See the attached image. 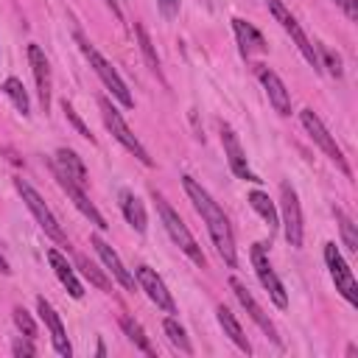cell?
<instances>
[{"instance_id": "obj_29", "label": "cell", "mask_w": 358, "mask_h": 358, "mask_svg": "<svg viewBox=\"0 0 358 358\" xmlns=\"http://www.w3.org/2000/svg\"><path fill=\"white\" fill-rule=\"evenodd\" d=\"M333 216H336V221H338V230H341V241H344V247H347L350 252H358V233H355L352 219H350L341 208H333Z\"/></svg>"}, {"instance_id": "obj_31", "label": "cell", "mask_w": 358, "mask_h": 358, "mask_svg": "<svg viewBox=\"0 0 358 358\" xmlns=\"http://www.w3.org/2000/svg\"><path fill=\"white\" fill-rule=\"evenodd\" d=\"M316 59H319V68H327V73L333 76V79H341V73H344V68H341V56L338 54H333L327 45H316Z\"/></svg>"}, {"instance_id": "obj_28", "label": "cell", "mask_w": 358, "mask_h": 358, "mask_svg": "<svg viewBox=\"0 0 358 358\" xmlns=\"http://www.w3.org/2000/svg\"><path fill=\"white\" fill-rule=\"evenodd\" d=\"M120 327L126 330V336H129V341L140 350V352H146V355H154V347L148 344V338H146V333H143V327L132 319V316H120Z\"/></svg>"}, {"instance_id": "obj_38", "label": "cell", "mask_w": 358, "mask_h": 358, "mask_svg": "<svg viewBox=\"0 0 358 358\" xmlns=\"http://www.w3.org/2000/svg\"><path fill=\"white\" fill-rule=\"evenodd\" d=\"M104 3H107V6L112 9V15H115V17L120 20V9H118V3H115V0H104Z\"/></svg>"}, {"instance_id": "obj_7", "label": "cell", "mask_w": 358, "mask_h": 358, "mask_svg": "<svg viewBox=\"0 0 358 358\" xmlns=\"http://www.w3.org/2000/svg\"><path fill=\"white\" fill-rule=\"evenodd\" d=\"M299 120H302L305 132L311 134V140H313V143H316V146H319V148H322V151H325V154H327V157H330V159H333V162H336V165L350 176V165H347V159H344V151L338 148L336 137L325 129V123L319 120V115H316L313 109H302V112H299Z\"/></svg>"}, {"instance_id": "obj_15", "label": "cell", "mask_w": 358, "mask_h": 358, "mask_svg": "<svg viewBox=\"0 0 358 358\" xmlns=\"http://www.w3.org/2000/svg\"><path fill=\"white\" fill-rule=\"evenodd\" d=\"M37 313H40V319L45 322V327H48V333H51V341H54L56 352L65 355V358H70V355H73V347H70V341H68V330H65L59 313L54 311V305H51L45 297L37 299Z\"/></svg>"}, {"instance_id": "obj_5", "label": "cell", "mask_w": 358, "mask_h": 358, "mask_svg": "<svg viewBox=\"0 0 358 358\" xmlns=\"http://www.w3.org/2000/svg\"><path fill=\"white\" fill-rule=\"evenodd\" d=\"M15 188H17V194L23 196V202H26V208L34 213V219H37V224L54 238V241H68V235L62 233V227H59V221H56V216L51 213V208L45 205V199L26 182V179H15Z\"/></svg>"}, {"instance_id": "obj_1", "label": "cell", "mask_w": 358, "mask_h": 358, "mask_svg": "<svg viewBox=\"0 0 358 358\" xmlns=\"http://www.w3.org/2000/svg\"><path fill=\"white\" fill-rule=\"evenodd\" d=\"M182 185H185V194H188V199L194 202L196 213H199L202 221L208 224V233H210V238H213V244H216L221 260H224L230 269H235V266H238V255H235V235H233L230 219L224 216V210L213 202V196L196 182L191 173L182 176Z\"/></svg>"}, {"instance_id": "obj_12", "label": "cell", "mask_w": 358, "mask_h": 358, "mask_svg": "<svg viewBox=\"0 0 358 358\" xmlns=\"http://www.w3.org/2000/svg\"><path fill=\"white\" fill-rule=\"evenodd\" d=\"M134 280L140 283V288L148 294V299H151L157 308H162L165 313H176V305H173V299H171V291L165 288L162 277H159L154 269L137 266V269H134Z\"/></svg>"}, {"instance_id": "obj_10", "label": "cell", "mask_w": 358, "mask_h": 358, "mask_svg": "<svg viewBox=\"0 0 358 358\" xmlns=\"http://www.w3.org/2000/svg\"><path fill=\"white\" fill-rule=\"evenodd\" d=\"M252 266H255V274H258L260 286L269 291L272 302H274L277 308H286V305H288V294H286L280 277L274 274V269H272V263H269V258H266V247H263V244H255V247H252Z\"/></svg>"}, {"instance_id": "obj_36", "label": "cell", "mask_w": 358, "mask_h": 358, "mask_svg": "<svg viewBox=\"0 0 358 358\" xmlns=\"http://www.w3.org/2000/svg\"><path fill=\"white\" fill-rule=\"evenodd\" d=\"M157 6L165 17H176L179 15V0H157Z\"/></svg>"}, {"instance_id": "obj_19", "label": "cell", "mask_w": 358, "mask_h": 358, "mask_svg": "<svg viewBox=\"0 0 358 358\" xmlns=\"http://www.w3.org/2000/svg\"><path fill=\"white\" fill-rule=\"evenodd\" d=\"M233 29H235V37H238V45H241V56H252V54H266L269 51V45H266V40H263V34L252 26V23H247V20H241V17H235L233 20Z\"/></svg>"}, {"instance_id": "obj_33", "label": "cell", "mask_w": 358, "mask_h": 358, "mask_svg": "<svg viewBox=\"0 0 358 358\" xmlns=\"http://www.w3.org/2000/svg\"><path fill=\"white\" fill-rule=\"evenodd\" d=\"M62 112H65V118H68V120H70V123L76 126V132H79L81 137H87L90 143H95V137L90 134V129H87V123H84V120L79 118V112H76V109H73V107H70L68 101H62Z\"/></svg>"}, {"instance_id": "obj_35", "label": "cell", "mask_w": 358, "mask_h": 358, "mask_svg": "<svg viewBox=\"0 0 358 358\" xmlns=\"http://www.w3.org/2000/svg\"><path fill=\"white\" fill-rule=\"evenodd\" d=\"M336 6H338L350 20H358V0H336Z\"/></svg>"}, {"instance_id": "obj_32", "label": "cell", "mask_w": 358, "mask_h": 358, "mask_svg": "<svg viewBox=\"0 0 358 358\" xmlns=\"http://www.w3.org/2000/svg\"><path fill=\"white\" fill-rule=\"evenodd\" d=\"M15 325H17V330H20L26 338H37V322H34V316H31L23 305L15 308Z\"/></svg>"}, {"instance_id": "obj_3", "label": "cell", "mask_w": 358, "mask_h": 358, "mask_svg": "<svg viewBox=\"0 0 358 358\" xmlns=\"http://www.w3.org/2000/svg\"><path fill=\"white\" fill-rule=\"evenodd\" d=\"M76 42H79V48H81L84 59L90 62V68L95 70V76L104 81V87H107V90H109V93H112V95H115L126 109H132V107H134V98H132V93H129L126 81L118 76V70H115V68H112V65H109V62H107V59H104V56L90 45V40H87L81 31H76Z\"/></svg>"}, {"instance_id": "obj_18", "label": "cell", "mask_w": 358, "mask_h": 358, "mask_svg": "<svg viewBox=\"0 0 358 358\" xmlns=\"http://www.w3.org/2000/svg\"><path fill=\"white\" fill-rule=\"evenodd\" d=\"M258 79L260 84L266 87V95L272 101V107L280 112V115H291V93L286 90V84L280 81V76L274 70H269L266 65H258Z\"/></svg>"}, {"instance_id": "obj_23", "label": "cell", "mask_w": 358, "mask_h": 358, "mask_svg": "<svg viewBox=\"0 0 358 358\" xmlns=\"http://www.w3.org/2000/svg\"><path fill=\"white\" fill-rule=\"evenodd\" d=\"M216 316H219V325L224 327V333L233 338V344L249 355V352H252V344H249V338L244 336V330H241V325H238L235 313H233L227 305H219V308H216Z\"/></svg>"}, {"instance_id": "obj_22", "label": "cell", "mask_w": 358, "mask_h": 358, "mask_svg": "<svg viewBox=\"0 0 358 358\" xmlns=\"http://www.w3.org/2000/svg\"><path fill=\"white\" fill-rule=\"evenodd\" d=\"M118 199H120V213H123V219H126L137 233H146L148 219H146V208H143V202H140L132 191H120V194H118Z\"/></svg>"}, {"instance_id": "obj_25", "label": "cell", "mask_w": 358, "mask_h": 358, "mask_svg": "<svg viewBox=\"0 0 358 358\" xmlns=\"http://www.w3.org/2000/svg\"><path fill=\"white\" fill-rule=\"evenodd\" d=\"M134 34H137V42H140V51H143V56H146V65L151 68V73H154L157 79H162V68H159V56H157V51H154V42H151V37H148V31H146V26H143V23H134Z\"/></svg>"}, {"instance_id": "obj_11", "label": "cell", "mask_w": 358, "mask_h": 358, "mask_svg": "<svg viewBox=\"0 0 358 358\" xmlns=\"http://www.w3.org/2000/svg\"><path fill=\"white\" fill-rule=\"evenodd\" d=\"M51 168H54V176H56V182H59V188H62V191H65V194H68V196L73 199V205H76V208H79V210H81V213H84V216L90 219V224H95L98 230H107L109 224L104 221V216L98 213V208H95V205H93V202L87 199L84 188H81V185H76V182H73V179H70L68 173H62V171H59V168H56L54 162H51Z\"/></svg>"}, {"instance_id": "obj_37", "label": "cell", "mask_w": 358, "mask_h": 358, "mask_svg": "<svg viewBox=\"0 0 358 358\" xmlns=\"http://www.w3.org/2000/svg\"><path fill=\"white\" fill-rule=\"evenodd\" d=\"M0 274H12V266H9V260L3 258V252H0Z\"/></svg>"}, {"instance_id": "obj_27", "label": "cell", "mask_w": 358, "mask_h": 358, "mask_svg": "<svg viewBox=\"0 0 358 358\" xmlns=\"http://www.w3.org/2000/svg\"><path fill=\"white\" fill-rule=\"evenodd\" d=\"M3 93L12 98V104L17 107V112H23V115H29V109H31V101H29V93H26V87H23V81L20 79H6L3 81Z\"/></svg>"}, {"instance_id": "obj_24", "label": "cell", "mask_w": 358, "mask_h": 358, "mask_svg": "<svg viewBox=\"0 0 358 358\" xmlns=\"http://www.w3.org/2000/svg\"><path fill=\"white\" fill-rule=\"evenodd\" d=\"M249 205H252V210L266 221V227H269V233L272 230H277V210H274V205H272V199L263 194V191H252L249 194Z\"/></svg>"}, {"instance_id": "obj_13", "label": "cell", "mask_w": 358, "mask_h": 358, "mask_svg": "<svg viewBox=\"0 0 358 358\" xmlns=\"http://www.w3.org/2000/svg\"><path fill=\"white\" fill-rule=\"evenodd\" d=\"M221 143H224L227 162H230V168H233V173L238 179H247V182H263V179H258V173H252V168L247 162V154L241 148V140L230 126H221Z\"/></svg>"}, {"instance_id": "obj_17", "label": "cell", "mask_w": 358, "mask_h": 358, "mask_svg": "<svg viewBox=\"0 0 358 358\" xmlns=\"http://www.w3.org/2000/svg\"><path fill=\"white\" fill-rule=\"evenodd\" d=\"M29 62H31V73H34V81H37L40 104L48 112V107H51V65H48V59H45V54L37 42L29 45Z\"/></svg>"}, {"instance_id": "obj_20", "label": "cell", "mask_w": 358, "mask_h": 358, "mask_svg": "<svg viewBox=\"0 0 358 358\" xmlns=\"http://www.w3.org/2000/svg\"><path fill=\"white\" fill-rule=\"evenodd\" d=\"M48 260H51V269H54V274L59 277V283L68 288V294H70L73 299H81V297H84V288H81V283H79L73 266L68 263V258H65L59 249H48Z\"/></svg>"}, {"instance_id": "obj_9", "label": "cell", "mask_w": 358, "mask_h": 358, "mask_svg": "<svg viewBox=\"0 0 358 358\" xmlns=\"http://www.w3.org/2000/svg\"><path fill=\"white\" fill-rule=\"evenodd\" d=\"M325 263H327V269H330V277H333V283H336V291H338L350 305H358V283H355L350 266L344 263V258H341V252H338V247H336L333 241L325 244Z\"/></svg>"}, {"instance_id": "obj_4", "label": "cell", "mask_w": 358, "mask_h": 358, "mask_svg": "<svg viewBox=\"0 0 358 358\" xmlns=\"http://www.w3.org/2000/svg\"><path fill=\"white\" fill-rule=\"evenodd\" d=\"M98 107H101V118H104V123H107V129L112 132V137L129 151V154H134L146 168H151L154 165V159L148 157V151H146V146L132 134V129L126 126V120L120 118V112L112 107V101L109 98H98Z\"/></svg>"}, {"instance_id": "obj_26", "label": "cell", "mask_w": 358, "mask_h": 358, "mask_svg": "<svg viewBox=\"0 0 358 358\" xmlns=\"http://www.w3.org/2000/svg\"><path fill=\"white\" fill-rule=\"evenodd\" d=\"M162 327H165V333H168V341L179 350V352H185V355H194V344H191V338H188V333H185V327L179 325L173 316H168L165 322H162Z\"/></svg>"}, {"instance_id": "obj_2", "label": "cell", "mask_w": 358, "mask_h": 358, "mask_svg": "<svg viewBox=\"0 0 358 358\" xmlns=\"http://www.w3.org/2000/svg\"><path fill=\"white\" fill-rule=\"evenodd\" d=\"M154 196V202H157V210H159V219H162V224H165V230H168V235L173 238V244L179 247V249H182L196 266H208V258H205V252H202V247L196 244V238L191 235V230L185 227V221L182 219H179V213L165 202V196L162 194H151Z\"/></svg>"}, {"instance_id": "obj_16", "label": "cell", "mask_w": 358, "mask_h": 358, "mask_svg": "<svg viewBox=\"0 0 358 358\" xmlns=\"http://www.w3.org/2000/svg\"><path fill=\"white\" fill-rule=\"evenodd\" d=\"M230 288L235 291L238 302H241V305L247 308V313L252 316V322H255V325H258V327H260V330H263V333H266V336H269L272 341H277V344H280V338H277V330H274L272 319H269V316L263 313V308H260V305H258V299H255V297L249 294V288H247V286H244V283H241L238 277H233V280H230Z\"/></svg>"}, {"instance_id": "obj_30", "label": "cell", "mask_w": 358, "mask_h": 358, "mask_svg": "<svg viewBox=\"0 0 358 358\" xmlns=\"http://www.w3.org/2000/svg\"><path fill=\"white\" fill-rule=\"evenodd\" d=\"M76 266L81 269V274L95 286V288H101V291H112V286H109V280H107V274L93 263V260H87L84 255H76Z\"/></svg>"}, {"instance_id": "obj_8", "label": "cell", "mask_w": 358, "mask_h": 358, "mask_svg": "<svg viewBox=\"0 0 358 358\" xmlns=\"http://www.w3.org/2000/svg\"><path fill=\"white\" fill-rule=\"evenodd\" d=\"M280 213H283V230H286V241L299 249L302 247V208H299V199H297V191L283 182L280 185Z\"/></svg>"}, {"instance_id": "obj_34", "label": "cell", "mask_w": 358, "mask_h": 358, "mask_svg": "<svg viewBox=\"0 0 358 358\" xmlns=\"http://www.w3.org/2000/svg\"><path fill=\"white\" fill-rule=\"evenodd\" d=\"M12 352L17 355V358H31V355H37V347L31 344V338H20V341H15V347H12Z\"/></svg>"}, {"instance_id": "obj_14", "label": "cell", "mask_w": 358, "mask_h": 358, "mask_svg": "<svg viewBox=\"0 0 358 358\" xmlns=\"http://www.w3.org/2000/svg\"><path fill=\"white\" fill-rule=\"evenodd\" d=\"M90 244H93V249L98 252V258L104 260V266L112 272V277H115L126 291H134V288H137V280H134V274L123 266L120 255H118V252H115V249H112L101 235H93V238H90Z\"/></svg>"}, {"instance_id": "obj_6", "label": "cell", "mask_w": 358, "mask_h": 358, "mask_svg": "<svg viewBox=\"0 0 358 358\" xmlns=\"http://www.w3.org/2000/svg\"><path fill=\"white\" fill-rule=\"evenodd\" d=\"M266 6H269V12L274 15V20L283 26V31L286 34H291V40H294V45L299 48V54L305 56V62L313 68V70H319V59H316V48L311 45V40L305 37V31L299 29V23H297V17L286 9V3L283 0H266Z\"/></svg>"}, {"instance_id": "obj_21", "label": "cell", "mask_w": 358, "mask_h": 358, "mask_svg": "<svg viewBox=\"0 0 358 358\" xmlns=\"http://www.w3.org/2000/svg\"><path fill=\"white\" fill-rule=\"evenodd\" d=\"M54 165L62 171V173H68L70 179H73V182L76 185H87V168H84V162H81V157L73 151V148H59L56 151V157H54Z\"/></svg>"}]
</instances>
